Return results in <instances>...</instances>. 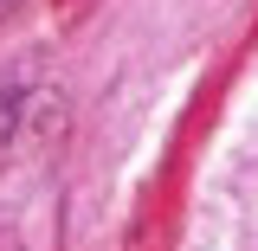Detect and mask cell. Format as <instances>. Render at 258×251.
I'll use <instances>...</instances> for the list:
<instances>
[{"label": "cell", "instance_id": "1", "mask_svg": "<svg viewBox=\"0 0 258 251\" xmlns=\"http://www.w3.org/2000/svg\"><path fill=\"white\" fill-rule=\"evenodd\" d=\"M13 110H20V97H13V84H7V77H0V135L13 129Z\"/></svg>", "mask_w": 258, "mask_h": 251}, {"label": "cell", "instance_id": "2", "mask_svg": "<svg viewBox=\"0 0 258 251\" xmlns=\"http://www.w3.org/2000/svg\"><path fill=\"white\" fill-rule=\"evenodd\" d=\"M7 7H13V0H0V20H7Z\"/></svg>", "mask_w": 258, "mask_h": 251}]
</instances>
